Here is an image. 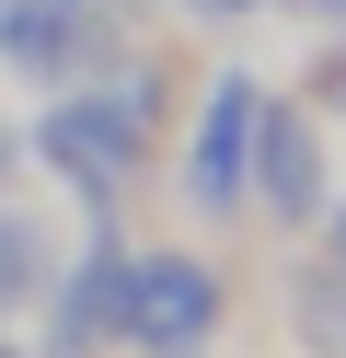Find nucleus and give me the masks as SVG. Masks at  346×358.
I'll list each match as a JSON object with an SVG mask.
<instances>
[{
  "instance_id": "f257e3e1",
  "label": "nucleus",
  "mask_w": 346,
  "mask_h": 358,
  "mask_svg": "<svg viewBox=\"0 0 346 358\" xmlns=\"http://www.w3.org/2000/svg\"><path fill=\"white\" fill-rule=\"evenodd\" d=\"M150 104H161V81H115V93H69L58 116L35 127V162L58 173V185H81L92 208H104V196H127V185H138V162H150Z\"/></svg>"
},
{
  "instance_id": "f03ea898",
  "label": "nucleus",
  "mask_w": 346,
  "mask_h": 358,
  "mask_svg": "<svg viewBox=\"0 0 346 358\" xmlns=\"http://www.w3.org/2000/svg\"><path fill=\"white\" fill-rule=\"evenodd\" d=\"M231 324V278L208 255H185V243H161V255H127V301H115V335H127L138 358H208Z\"/></svg>"
},
{
  "instance_id": "7ed1b4c3",
  "label": "nucleus",
  "mask_w": 346,
  "mask_h": 358,
  "mask_svg": "<svg viewBox=\"0 0 346 358\" xmlns=\"http://www.w3.org/2000/svg\"><path fill=\"white\" fill-rule=\"evenodd\" d=\"M254 127H266V81H254V70H219L208 104H196V139H185V208H196V220H231V208H243Z\"/></svg>"
},
{
  "instance_id": "20e7f679",
  "label": "nucleus",
  "mask_w": 346,
  "mask_h": 358,
  "mask_svg": "<svg viewBox=\"0 0 346 358\" xmlns=\"http://www.w3.org/2000/svg\"><path fill=\"white\" fill-rule=\"evenodd\" d=\"M243 208H266L277 231H323L335 173H323V127H312V116L266 104V127H254V173H243Z\"/></svg>"
},
{
  "instance_id": "39448f33",
  "label": "nucleus",
  "mask_w": 346,
  "mask_h": 358,
  "mask_svg": "<svg viewBox=\"0 0 346 358\" xmlns=\"http://www.w3.org/2000/svg\"><path fill=\"white\" fill-rule=\"evenodd\" d=\"M0 58L23 81H69L92 58V12L81 0H0Z\"/></svg>"
},
{
  "instance_id": "423d86ee",
  "label": "nucleus",
  "mask_w": 346,
  "mask_h": 358,
  "mask_svg": "<svg viewBox=\"0 0 346 358\" xmlns=\"http://www.w3.org/2000/svg\"><path fill=\"white\" fill-rule=\"evenodd\" d=\"M115 301H127V243H92L58 289V358H92L115 335Z\"/></svg>"
},
{
  "instance_id": "0eeeda50",
  "label": "nucleus",
  "mask_w": 346,
  "mask_h": 358,
  "mask_svg": "<svg viewBox=\"0 0 346 358\" xmlns=\"http://www.w3.org/2000/svg\"><path fill=\"white\" fill-rule=\"evenodd\" d=\"M35 266H46V243H35V220H0V312L35 289Z\"/></svg>"
},
{
  "instance_id": "6e6552de",
  "label": "nucleus",
  "mask_w": 346,
  "mask_h": 358,
  "mask_svg": "<svg viewBox=\"0 0 346 358\" xmlns=\"http://www.w3.org/2000/svg\"><path fill=\"white\" fill-rule=\"evenodd\" d=\"M277 12H312V24H346V0H277Z\"/></svg>"
},
{
  "instance_id": "1a4fd4ad",
  "label": "nucleus",
  "mask_w": 346,
  "mask_h": 358,
  "mask_svg": "<svg viewBox=\"0 0 346 358\" xmlns=\"http://www.w3.org/2000/svg\"><path fill=\"white\" fill-rule=\"evenodd\" d=\"M185 12H208V24H231V12H254V0H185Z\"/></svg>"
},
{
  "instance_id": "9d476101",
  "label": "nucleus",
  "mask_w": 346,
  "mask_h": 358,
  "mask_svg": "<svg viewBox=\"0 0 346 358\" xmlns=\"http://www.w3.org/2000/svg\"><path fill=\"white\" fill-rule=\"evenodd\" d=\"M0 173H12V127H0Z\"/></svg>"
},
{
  "instance_id": "9b49d317",
  "label": "nucleus",
  "mask_w": 346,
  "mask_h": 358,
  "mask_svg": "<svg viewBox=\"0 0 346 358\" xmlns=\"http://www.w3.org/2000/svg\"><path fill=\"white\" fill-rule=\"evenodd\" d=\"M0 358H23V347H0Z\"/></svg>"
}]
</instances>
